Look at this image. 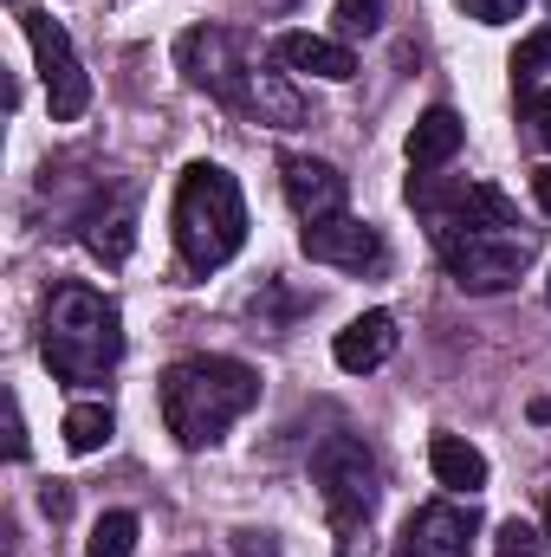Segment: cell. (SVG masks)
Wrapping results in <instances>:
<instances>
[{"label": "cell", "instance_id": "obj_1", "mask_svg": "<svg viewBox=\"0 0 551 557\" xmlns=\"http://www.w3.org/2000/svg\"><path fill=\"white\" fill-rule=\"evenodd\" d=\"M156 403L182 447H215L228 434V421H241L260 403V370L241 357H182L162 370Z\"/></svg>", "mask_w": 551, "mask_h": 557}, {"label": "cell", "instance_id": "obj_2", "mask_svg": "<svg viewBox=\"0 0 551 557\" xmlns=\"http://www.w3.org/2000/svg\"><path fill=\"white\" fill-rule=\"evenodd\" d=\"M39 350H46V370L59 383H105L118 363H124V318L105 292L65 278L52 285L46 298V318H39Z\"/></svg>", "mask_w": 551, "mask_h": 557}, {"label": "cell", "instance_id": "obj_3", "mask_svg": "<svg viewBox=\"0 0 551 557\" xmlns=\"http://www.w3.org/2000/svg\"><path fill=\"white\" fill-rule=\"evenodd\" d=\"M169 221H175V253H182L188 273H215L247 247V201H241V182L221 162H188L182 169Z\"/></svg>", "mask_w": 551, "mask_h": 557}, {"label": "cell", "instance_id": "obj_4", "mask_svg": "<svg viewBox=\"0 0 551 557\" xmlns=\"http://www.w3.org/2000/svg\"><path fill=\"white\" fill-rule=\"evenodd\" d=\"M175 59H182V72H188L195 91L221 98L228 111H254V78H260V72L247 65L241 39H234L228 26H188V33L175 39Z\"/></svg>", "mask_w": 551, "mask_h": 557}, {"label": "cell", "instance_id": "obj_5", "mask_svg": "<svg viewBox=\"0 0 551 557\" xmlns=\"http://www.w3.org/2000/svg\"><path fill=\"white\" fill-rule=\"evenodd\" d=\"M311 480H318V493H325V506H331V525L351 539V532L370 519V506H377V460L364 454V441L331 434V441L311 454Z\"/></svg>", "mask_w": 551, "mask_h": 557}, {"label": "cell", "instance_id": "obj_6", "mask_svg": "<svg viewBox=\"0 0 551 557\" xmlns=\"http://www.w3.org/2000/svg\"><path fill=\"white\" fill-rule=\"evenodd\" d=\"M13 20H20V26H26V39H33L39 78H46V98H52V124H78V117H85V104H91V78H85V65H78V52H72V39H65V26H59L52 13H39V7H20Z\"/></svg>", "mask_w": 551, "mask_h": 557}, {"label": "cell", "instance_id": "obj_7", "mask_svg": "<svg viewBox=\"0 0 551 557\" xmlns=\"http://www.w3.org/2000/svg\"><path fill=\"white\" fill-rule=\"evenodd\" d=\"M441 253H448V273L461 278L467 292H506L519 267H526V240L513 234H480V227H448L434 234Z\"/></svg>", "mask_w": 551, "mask_h": 557}, {"label": "cell", "instance_id": "obj_8", "mask_svg": "<svg viewBox=\"0 0 551 557\" xmlns=\"http://www.w3.org/2000/svg\"><path fill=\"white\" fill-rule=\"evenodd\" d=\"M298 247H305L311 260H325V267H357V273L383 260L377 227H364L357 214H325V221H305V227H298Z\"/></svg>", "mask_w": 551, "mask_h": 557}, {"label": "cell", "instance_id": "obj_9", "mask_svg": "<svg viewBox=\"0 0 551 557\" xmlns=\"http://www.w3.org/2000/svg\"><path fill=\"white\" fill-rule=\"evenodd\" d=\"M474 532H480L474 506H448V499H441V506H421L409 525H403L396 557H467Z\"/></svg>", "mask_w": 551, "mask_h": 557}, {"label": "cell", "instance_id": "obj_10", "mask_svg": "<svg viewBox=\"0 0 551 557\" xmlns=\"http://www.w3.org/2000/svg\"><path fill=\"white\" fill-rule=\"evenodd\" d=\"M279 182H285V201H292L305 221L344 214V195H351V182H344L331 162H318V156H285V162H279Z\"/></svg>", "mask_w": 551, "mask_h": 557}, {"label": "cell", "instance_id": "obj_11", "mask_svg": "<svg viewBox=\"0 0 551 557\" xmlns=\"http://www.w3.org/2000/svg\"><path fill=\"white\" fill-rule=\"evenodd\" d=\"M331 357H338V370H351V376L383 370V363L396 357V318H390V311H364V318H351V324L338 331Z\"/></svg>", "mask_w": 551, "mask_h": 557}, {"label": "cell", "instance_id": "obj_12", "mask_svg": "<svg viewBox=\"0 0 551 557\" xmlns=\"http://www.w3.org/2000/svg\"><path fill=\"white\" fill-rule=\"evenodd\" d=\"M273 59H279V65H292V72L331 78V85L357 78V52H351L344 39H318V33H279V39H273Z\"/></svg>", "mask_w": 551, "mask_h": 557}, {"label": "cell", "instance_id": "obj_13", "mask_svg": "<svg viewBox=\"0 0 551 557\" xmlns=\"http://www.w3.org/2000/svg\"><path fill=\"white\" fill-rule=\"evenodd\" d=\"M428 467H434V480L448 486V493H480L487 486V454L474 447V441H461V434H434L428 441Z\"/></svg>", "mask_w": 551, "mask_h": 557}, {"label": "cell", "instance_id": "obj_14", "mask_svg": "<svg viewBox=\"0 0 551 557\" xmlns=\"http://www.w3.org/2000/svg\"><path fill=\"white\" fill-rule=\"evenodd\" d=\"M467 137V124L448 111V104H434V111H421L409 131V162L415 169H441V162H454V149Z\"/></svg>", "mask_w": 551, "mask_h": 557}, {"label": "cell", "instance_id": "obj_15", "mask_svg": "<svg viewBox=\"0 0 551 557\" xmlns=\"http://www.w3.org/2000/svg\"><path fill=\"white\" fill-rule=\"evenodd\" d=\"M111 434H118V416H111L105 403L65 409V447H72V454H98V447H111Z\"/></svg>", "mask_w": 551, "mask_h": 557}, {"label": "cell", "instance_id": "obj_16", "mask_svg": "<svg viewBox=\"0 0 551 557\" xmlns=\"http://www.w3.org/2000/svg\"><path fill=\"white\" fill-rule=\"evenodd\" d=\"M254 117L292 131V124H305V98H298L292 85H279L273 72H260V78H254Z\"/></svg>", "mask_w": 551, "mask_h": 557}, {"label": "cell", "instance_id": "obj_17", "mask_svg": "<svg viewBox=\"0 0 551 557\" xmlns=\"http://www.w3.org/2000/svg\"><path fill=\"white\" fill-rule=\"evenodd\" d=\"M85 247H91L98 260H111V267H118V260H131V208H118L111 221H105V214H91V221H85Z\"/></svg>", "mask_w": 551, "mask_h": 557}, {"label": "cell", "instance_id": "obj_18", "mask_svg": "<svg viewBox=\"0 0 551 557\" xmlns=\"http://www.w3.org/2000/svg\"><path fill=\"white\" fill-rule=\"evenodd\" d=\"M131 552H137V512H105L85 557H131Z\"/></svg>", "mask_w": 551, "mask_h": 557}, {"label": "cell", "instance_id": "obj_19", "mask_svg": "<svg viewBox=\"0 0 551 557\" xmlns=\"http://www.w3.org/2000/svg\"><path fill=\"white\" fill-rule=\"evenodd\" d=\"M539 539H546V532H532L526 519H506V525L493 532V557H539Z\"/></svg>", "mask_w": 551, "mask_h": 557}, {"label": "cell", "instance_id": "obj_20", "mask_svg": "<svg viewBox=\"0 0 551 557\" xmlns=\"http://www.w3.org/2000/svg\"><path fill=\"white\" fill-rule=\"evenodd\" d=\"M546 65H551V26H539L532 39H519V52H513V78L526 85V78L546 72Z\"/></svg>", "mask_w": 551, "mask_h": 557}, {"label": "cell", "instance_id": "obj_21", "mask_svg": "<svg viewBox=\"0 0 551 557\" xmlns=\"http://www.w3.org/2000/svg\"><path fill=\"white\" fill-rule=\"evenodd\" d=\"M383 26V0H338V33H377Z\"/></svg>", "mask_w": 551, "mask_h": 557}, {"label": "cell", "instance_id": "obj_22", "mask_svg": "<svg viewBox=\"0 0 551 557\" xmlns=\"http://www.w3.org/2000/svg\"><path fill=\"white\" fill-rule=\"evenodd\" d=\"M519 7L526 0H461V13L480 20V26H506V20H519Z\"/></svg>", "mask_w": 551, "mask_h": 557}, {"label": "cell", "instance_id": "obj_23", "mask_svg": "<svg viewBox=\"0 0 551 557\" xmlns=\"http://www.w3.org/2000/svg\"><path fill=\"white\" fill-rule=\"evenodd\" d=\"M526 117H532V137H539V143L551 149V91H539V98L526 104Z\"/></svg>", "mask_w": 551, "mask_h": 557}, {"label": "cell", "instance_id": "obj_24", "mask_svg": "<svg viewBox=\"0 0 551 557\" xmlns=\"http://www.w3.org/2000/svg\"><path fill=\"white\" fill-rule=\"evenodd\" d=\"M7 454H13V460H26V421H20V403L7 409Z\"/></svg>", "mask_w": 551, "mask_h": 557}, {"label": "cell", "instance_id": "obj_25", "mask_svg": "<svg viewBox=\"0 0 551 557\" xmlns=\"http://www.w3.org/2000/svg\"><path fill=\"white\" fill-rule=\"evenodd\" d=\"M241 557H279V552L267 545V532H241Z\"/></svg>", "mask_w": 551, "mask_h": 557}, {"label": "cell", "instance_id": "obj_26", "mask_svg": "<svg viewBox=\"0 0 551 557\" xmlns=\"http://www.w3.org/2000/svg\"><path fill=\"white\" fill-rule=\"evenodd\" d=\"M532 201L551 214V169H539V175H532Z\"/></svg>", "mask_w": 551, "mask_h": 557}, {"label": "cell", "instance_id": "obj_27", "mask_svg": "<svg viewBox=\"0 0 551 557\" xmlns=\"http://www.w3.org/2000/svg\"><path fill=\"white\" fill-rule=\"evenodd\" d=\"M39 506H46V512H52V519H65V506H72V499H65V493H59V486H46V499H39Z\"/></svg>", "mask_w": 551, "mask_h": 557}, {"label": "cell", "instance_id": "obj_28", "mask_svg": "<svg viewBox=\"0 0 551 557\" xmlns=\"http://www.w3.org/2000/svg\"><path fill=\"white\" fill-rule=\"evenodd\" d=\"M546 539H551V493H546Z\"/></svg>", "mask_w": 551, "mask_h": 557}, {"label": "cell", "instance_id": "obj_29", "mask_svg": "<svg viewBox=\"0 0 551 557\" xmlns=\"http://www.w3.org/2000/svg\"><path fill=\"white\" fill-rule=\"evenodd\" d=\"M546 298H551V273H546Z\"/></svg>", "mask_w": 551, "mask_h": 557}]
</instances>
